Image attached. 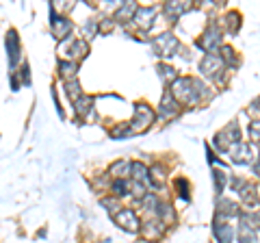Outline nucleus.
Returning a JSON list of instances; mask_svg holds the SVG:
<instances>
[{
	"label": "nucleus",
	"instance_id": "f257e3e1",
	"mask_svg": "<svg viewBox=\"0 0 260 243\" xmlns=\"http://www.w3.org/2000/svg\"><path fill=\"white\" fill-rule=\"evenodd\" d=\"M169 94L176 98V102L186 104V107H195L204 98H208V87L195 76H178L172 85H169Z\"/></svg>",
	"mask_w": 260,
	"mask_h": 243
},
{
	"label": "nucleus",
	"instance_id": "f03ea898",
	"mask_svg": "<svg viewBox=\"0 0 260 243\" xmlns=\"http://www.w3.org/2000/svg\"><path fill=\"white\" fill-rule=\"evenodd\" d=\"M195 46L200 50H204L206 54H217V50L221 48V28L217 26V22H208V26L204 28L202 37L195 42Z\"/></svg>",
	"mask_w": 260,
	"mask_h": 243
},
{
	"label": "nucleus",
	"instance_id": "7ed1b4c3",
	"mask_svg": "<svg viewBox=\"0 0 260 243\" xmlns=\"http://www.w3.org/2000/svg\"><path fill=\"white\" fill-rule=\"evenodd\" d=\"M154 119H156V111H154L150 104H145V102H137L135 104V117H133V122H130L133 133L148 131V128L154 124Z\"/></svg>",
	"mask_w": 260,
	"mask_h": 243
},
{
	"label": "nucleus",
	"instance_id": "20e7f679",
	"mask_svg": "<svg viewBox=\"0 0 260 243\" xmlns=\"http://www.w3.org/2000/svg\"><path fill=\"white\" fill-rule=\"evenodd\" d=\"M178 48H180V42H178V37L174 33H160L158 37L152 39V50L156 56H160V59L174 56L178 52Z\"/></svg>",
	"mask_w": 260,
	"mask_h": 243
},
{
	"label": "nucleus",
	"instance_id": "39448f33",
	"mask_svg": "<svg viewBox=\"0 0 260 243\" xmlns=\"http://www.w3.org/2000/svg\"><path fill=\"white\" fill-rule=\"evenodd\" d=\"M223 72H225V66H223V61L219 59V54H204L202 56V61H200V74L202 76L213 78V80H221Z\"/></svg>",
	"mask_w": 260,
	"mask_h": 243
},
{
	"label": "nucleus",
	"instance_id": "423d86ee",
	"mask_svg": "<svg viewBox=\"0 0 260 243\" xmlns=\"http://www.w3.org/2000/svg\"><path fill=\"white\" fill-rule=\"evenodd\" d=\"M237 141H241V131H239V124H237V122L228 124L221 133L215 135V139H213L217 152H228V148H230V145H234Z\"/></svg>",
	"mask_w": 260,
	"mask_h": 243
},
{
	"label": "nucleus",
	"instance_id": "0eeeda50",
	"mask_svg": "<svg viewBox=\"0 0 260 243\" xmlns=\"http://www.w3.org/2000/svg\"><path fill=\"white\" fill-rule=\"evenodd\" d=\"M113 222L126 232H139L141 230V220L137 217V213L133 208H119L117 213L113 215Z\"/></svg>",
	"mask_w": 260,
	"mask_h": 243
},
{
	"label": "nucleus",
	"instance_id": "6e6552de",
	"mask_svg": "<svg viewBox=\"0 0 260 243\" xmlns=\"http://www.w3.org/2000/svg\"><path fill=\"white\" fill-rule=\"evenodd\" d=\"M228 157H230L232 163L237 165H251L254 163V155H251V145L247 141H237L234 145H230L225 152Z\"/></svg>",
	"mask_w": 260,
	"mask_h": 243
},
{
	"label": "nucleus",
	"instance_id": "1a4fd4ad",
	"mask_svg": "<svg viewBox=\"0 0 260 243\" xmlns=\"http://www.w3.org/2000/svg\"><path fill=\"white\" fill-rule=\"evenodd\" d=\"M50 28H52V35L56 39H68L74 24H72L65 15H59L54 11V5H50Z\"/></svg>",
	"mask_w": 260,
	"mask_h": 243
},
{
	"label": "nucleus",
	"instance_id": "9d476101",
	"mask_svg": "<svg viewBox=\"0 0 260 243\" xmlns=\"http://www.w3.org/2000/svg\"><path fill=\"white\" fill-rule=\"evenodd\" d=\"M65 56H68L70 61H76L78 59H85V56L89 54V44H87V39L83 37H74V39H65Z\"/></svg>",
	"mask_w": 260,
	"mask_h": 243
},
{
	"label": "nucleus",
	"instance_id": "9b49d317",
	"mask_svg": "<svg viewBox=\"0 0 260 243\" xmlns=\"http://www.w3.org/2000/svg\"><path fill=\"white\" fill-rule=\"evenodd\" d=\"M180 111H182V107L176 102V98H174L172 94H169V92L162 94L160 104H158V111H156V115H158L160 119L169 122V119H174V117L180 115Z\"/></svg>",
	"mask_w": 260,
	"mask_h": 243
},
{
	"label": "nucleus",
	"instance_id": "f8f14e48",
	"mask_svg": "<svg viewBox=\"0 0 260 243\" xmlns=\"http://www.w3.org/2000/svg\"><path fill=\"white\" fill-rule=\"evenodd\" d=\"M241 210L239 204H234L232 200H225V198H219L217 200V215H215V222H230L232 217H239Z\"/></svg>",
	"mask_w": 260,
	"mask_h": 243
},
{
	"label": "nucleus",
	"instance_id": "ddd939ff",
	"mask_svg": "<svg viewBox=\"0 0 260 243\" xmlns=\"http://www.w3.org/2000/svg\"><path fill=\"white\" fill-rule=\"evenodd\" d=\"M7 54H9V68L13 70L15 66H18L20 56H22V46H20V37H18V31H9L7 33Z\"/></svg>",
	"mask_w": 260,
	"mask_h": 243
},
{
	"label": "nucleus",
	"instance_id": "4468645a",
	"mask_svg": "<svg viewBox=\"0 0 260 243\" xmlns=\"http://www.w3.org/2000/svg\"><path fill=\"white\" fill-rule=\"evenodd\" d=\"M133 20L141 31H150L154 26V20H156V7H139Z\"/></svg>",
	"mask_w": 260,
	"mask_h": 243
},
{
	"label": "nucleus",
	"instance_id": "2eb2a0df",
	"mask_svg": "<svg viewBox=\"0 0 260 243\" xmlns=\"http://www.w3.org/2000/svg\"><path fill=\"white\" fill-rule=\"evenodd\" d=\"M165 228H167V226L162 224L160 220H156V217H152V220H148L145 224H141V232H143V237L148 239V241H158V239H162V234H165Z\"/></svg>",
	"mask_w": 260,
	"mask_h": 243
},
{
	"label": "nucleus",
	"instance_id": "dca6fc26",
	"mask_svg": "<svg viewBox=\"0 0 260 243\" xmlns=\"http://www.w3.org/2000/svg\"><path fill=\"white\" fill-rule=\"evenodd\" d=\"M213 234H215L217 243H232L234 237H237V228H234L230 222H215Z\"/></svg>",
	"mask_w": 260,
	"mask_h": 243
},
{
	"label": "nucleus",
	"instance_id": "f3484780",
	"mask_svg": "<svg viewBox=\"0 0 260 243\" xmlns=\"http://www.w3.org/2000/svg\"><path fill=\"white\" fill-rule=\"evenodd\" d=\"M191 9H193V3H178V0H174V3H165V7H162V11H165L169 22H176L178 18H182V15L189 13Z\"/></svg>",
	"mask_w": 260,
	"mask_h": 243
},
{
	"label": "nucleus",
	"instance_id": "a211bd4d",
	"mask_svg": "<svg viewBox=\"0 0 260 243\" xmlns=\"http://www.w3.org/2000/svg\"><path fill=\"white\" fill-rule=\"evenodd\" d=\"M130 180H135V183L148 187L150 185V169H148V165L141 163V161H133V163H130Z\"/></svg>",
	"mask_w": 260,
	"mask_h": 243
},
{
	"label": "nucleus",
	"instance_id": "6ab92c4d",
	"mask_svg": "<svg viewBox=\"0 0 260 243\" xmlns=\"http://www.w3.org/2000/svg\"><path fill=\"white\" fill-rule=\"evenodd\" d=\"M109 189H111V196L117 200L130 196V178H113Z\"/></svg>",
	"mask_w": 260,
	"mask_h": 243
},
{
	"label": "nucleus",
	"instance_id": "aec40b11",
	"mask_svg": "<svg viewBox=\"0 0 260 243\" xmlns=\"http://www.w3.org/2000/svg\"><path fill=\"white\" fill-rule=\"evenodd\" d=\"M137 9H139V5L137 3H121L115 11H113V22H126V20H130V18H135V13H137Z\"/></svg>",
	"mask_w": 260,
	"mask_h": 243
},
{
	"label": "nucleus",
	"instance_id": "412c9836",
	"mask_svg": "<svg viewBox=\"0 0 260 243\" xmlns=\"http://www.w3.org/2000/svg\"><path fill=\"white\" fill-rule=\"evenodd\" d=\"M217 54H219V59L223 61V66H225V68H234V66H239V52L234 50L232 46L221 44V48L217 50Z\"/></svg>",
	"mask_w": 260,
	"mask_h": 243
},
{
	"label": "nucleus",
	"instance_id": "4be33fe9",
	"mask_svg": "<svg viewBox=\"0 0 260 243\" xmlns=\"http://www.w3.org/2000/svg\"><path fill=\"white\" fill-rule=\"evenodd\" d=\"M154 215H156V220H160L162 224H172V222H176V213H174V206L172 204H167V202H158L156 204V208H154Z\"/></svg>",
	"mask_w": 260,
	"mask_h": 243
},
{
	"label": "nucleus",
	"instance_id": "5701e85b",
	"mask_svg": "<svg viewBox=\"0 0 260 243\" xmlns=\"http://www.w3.org/2000/svg\"><path fill=\"white\" fill-rule=\"evenodd\" d=\"M130 163L133 161H128V159H119L117 163H113L109 167V176H115V178H128L130 176Z\"/></svg>",
	"mask_w": 260,
	"mask_h": 243
},
{
	"label": "nucleus",
	"instance_id": "b1692460",
	"mask_svg": "<svg viewBox=\"0 0 260 243\" xmlns=\"http://www.w3.org/2000/svg\"><path fill=\"white\" fill-rule=\"evenodd\" d=\"M91 109H93V98H91V96H80V98L74 102V111H76L78 117L89 115Z\"/></svg>",
	"mask_w": 260,
	"mask_h": 243
},
{
	"label": "nucleus",
	"instance_id": "393cba45",
	"mask_svg": "<svg viewBox=\"0 0 260 243\" xmlns=\"http://www.w3.org/2000/svg\"><path fill=\"white\" fill-rule=\"evenodd\" d=\"M76 72H78L76 61H59V76L65 78V83H68V80H74Z\"/></svg>",
	"mask_w": 260,
	"mask_h": 243
},
{
	"label": "nucleus",
	"instance_id": "a878e982",
	"mask_svg": "<svg viewBox=\"0 0 260 243\" xmlns=\"http://www.w3.org/2000/svg\"><path fill=\"white\" fill-rule=\"evenodd\" d=\"M150 185L154 189H162V187H165V174H162V165L160 163L150 167Z\"/></svg>",
	"mask_w": 260,
	"mask_h": 243
},
{
	"label": "nucleus",
	"instance_id": "bb28decb",
	"mask_svg": "<svg viewBox=\"0 0 260 243\" xmlns=\"http://www.w3.org/2000/svg\"><path fill=\"white\" fill-rule=\"evenodd\" d=\"M156 72H158V76H160V80H162L165 85H172L174 80L178 78V72H176L172 66H167V63H158Z\"/></svg>",
	"mask_w": 260,
	"mask_h": 243
},
{
	"label": "nucleus",
	"instance_id": "cd10ccee",
	"mask_svg": "<svg viewBox=\"0 0 260 243\" xmlns=\"http://www.w3.org/2000/svg\"><path fill=\"white\" fill-rule=\"evenodd\" d=\"M109 135L113 139H124V137L133 135V126H130V122H121V124H117L115 128H111Z\"/></svg>",
	"mask_w": 260,
	"mask_h": 243
},
{
	"label": "nucleus",
	"instance_id": "c85d7f7f",
	"mask_svg": "<svg viewBox=\"0 0 260 243\" xmlns=\"http://www.w3.org/2000/svg\"><path fill=\"white\" fill-rule=\"evenodd\" d=\"M65 94H68V98H70L72 102H76V100L80 98V96H83V89H80L78 78L68 80V83H65Z\"/></svg>",
	"mask_w": 260,
	"mask_h": 243
},
{
	"label": "nucleus",
	"instance_id": "c756f323",
	"mask_svg": "<svg viewBox=\"0 0 260 243\" xmlns=\"http://www.w3.org/2000/svg\"><path fill=\"white\" fill-rule=\"evenodd\" d=\"M213 183H215V193L221 198V193L225 189V183H228V176H225L223 169H215L213 172Z\"/></svg>",
	"mask_w": 260,
	"mask_h": 243
},
{
	"label": "nucleus",
	"instance_id": "7c9ffc66",
	"mask_svg": "<svg viewBox=\"0 0 260 243\" xmlns=\"http://www.w3.org/2000/svg\"><path fill=\"white\" fill-rule=\"evenodd\" d=\"M176 189H178V198L182 202L191 200V189H189V180L186 178H176Z\"/></svg>",
	"mask_w": 260,
	"mask_h": 243
},
{
	"label": "nucleus",
	"instance_id": "2f4dec72",
	"mask_svg": "<svg viewBox=\"0 0 260 243\" xmlns=\"http://www.w3.org/2000/svg\"><path fill=\"white\" fill-rule=\"evenodd\" d=\"M225 24H228V33H239V28H241V13L237 11H230L225 15Z\"/></svg>",
	"mask_w": 260,
	"mask_h": 243
},
{
	"label": "nucleus",
	"instance_id": "473e14b6",
	"mask_svg": "<svg viewBox=\"0 0 260 243\" xmlns=\"http://www.w3.org/2000/svg\"><path fill=\"white\" fill-rule=\"evenodd\" d=\"M249 139L254 145H260V119H251L249 122Z\"/></svg>",
	"mask_w": 260,
	"mask_h": 243
},
{
	"label": "nucleus",
	"instance_id": "72a5a7b5",
	"mask_svg": "<svg viewBox=\"0 0 260 243\" xmlns=\"http://www.w3.org/2000/svg\"><path fill=\"white\" fill-rule=\"evenodd\" d=\"M100 204H102L104 208H109V210H111V215H115L117 210L121 208V206H119V200H117V198H113V196L102 198V200H100Z\"/></svg>",
	"mask_w": 260,
	"mask_h": 243
},
{
	"label": "nucleus",
	"instance_id": "f704fd0d",
	"mask_svg": "<svg viewBox=\"0 0 260 243\" xmlns=\"http://www.w3.org/2000/svg\"><path fill=\"white\" fill-rule=\"evenodd\" d=\"M20 76H22V83L24 85H30V68H28V63H22Z\"/></svg>",
	"mask_w": 260,
	"mask_h": 243
},
{
	"label": "nucleus",
	"instance_id": "c9c22d12",
	"mask_svg": "<svg viewBox=\"0 0 260 243\" xmlns=\"http://www.w3.org/2000/svg\"><path fill=\"white\" fill-rule=\"evenodd\" d=\"M85 33L91 37V35H95V33H100V28H98V22L95 20H89L87 24H85Z\"/></svg>",
	"mask_w": 260,
	"mask_h": 243
},
{
	"label": "nucleus",
	"instance_id": "e433bc0d",
	"mask_svg": "<svg viewBox=\"0 0 260 243\" xmlns=\"http://www.w3.org/2000/svg\"><path fill=\"white\" fill-rule=\"evenodd\" d=\"M98 28H100V33H109L111 28H115V22L113 20H102V22H98Z\"/></svg>",
	"mask_w": 260,
	"mask_h": 243
},
{
	"label": "nucleus",
	"instance_id": "4c0bfd02",
	"mask_svg": "<svg viewBox=\"0 0 260 243\" xmlns=\"http://www.w3.org/2000/svg\"><path fill=\"white\" fill-rule=\"evenodd\" d=\"M206 157H208V163H210V165L219 163V159L215 157V152H213V148H210V145H206Z\"/></svg>",
	"mask_w": 260,
	"mask_h": 243
},
{
	"label": "nucleus",
	"instance_id": "58836bf2",
	"mask_svg": "<svg viewBox=\"0 0 260 243\" xmlns=\"http://www.w3.org/2000/svg\"><path fill=\"white\" fill-rule=\"evenodd\" d=\"M251 169H254L256 176H260V152H258V159H254V163H251Z\"/></svg>",
	"mask_w": 260,
	"mask_h": 243
}]
</instances>
